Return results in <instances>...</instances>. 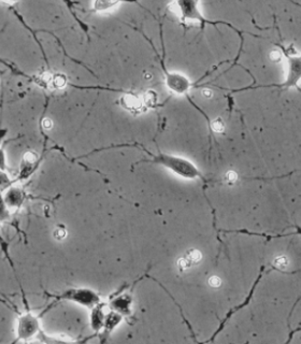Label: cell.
Here are the masks:
<instances>
[{
	"instance_id": "52a82bcc",
	"label": "cell",
	"mask_w": 301,
	"mask_h": 344,
	"mask_svg": "<svg viewBox=\"0 0 301 344\" xmlns=\"http://www.w3.org/2000/svg\"><path fill=\"white\" fill-rule=\"evenodd\" d=\"M226 177V180H227L228 182L233 183V182H235V181H237L238 175H237V173H235V171H228L227 173H226V177Z\"/></svg>"
},
{
	"instance_id": "277c9868",
	"label": "cell",
	"mask_w": 301,
	"mask_h": 344,
	"mask_svg": "<svg viewBox=\"0 0 301 344\" xmlns=\"http://www.w3.org/2000/svg\"><path fill=\"white\" fill-rule=\"evenodd\" d=\"M212 127H213V130H214V131H216V132H223V131H224V128H225L224 123H223L220 119H216V120H215V122L213 123Z\"/></svg>"
},
{
	"instance_id": "8992f818",
	"label": "cell",
	"mask_w": 301,
	"mask_h": 344,
	"mask_svg": "<svg viewBox=\"0 0 301 344\" xmlns=\"http://www.w3.org/2000/svg\"><path fill=\"white\" fill-rule=\"evenodd\" d=\"M209 284L212 287H219L220 284H222V281H220V278L218 277H212L209 280Z\"/></svg>"
},
{
	"instance_id": "3957f363",
	"label": "cell",
	"mask_w": 301,
	"mask_h": 344,
	"mask_svg": "<svg viewBox=\"0 0 301 344\" xmlns=\"http://www.w3.org/2000/svg\"><path fill=\"white\" fill-rule=\"evenodd\" d=\"M287 263H288V260H287V258L284 257V256H281V257L275 258V260H274V265L277 266V268H278V269L286 268Z\"/></svg>"
},
{
	"instance_id": "6da1fadb",
	"label": "cell",
	"mask_w": 301,
	"mask_h": 344,
	"mask_svg": "<svg viewBox=\"0 0 301 344\" xmlns=\"http://www.w3.org/2000/svg\"><path fill=\"white\" fill-rule=\"evenodd\" d=\"M167 85L170 89L174 90V92L183 93L188 88L189 83H188V81L184 77H182L180 74H168Z\"/></svg>"
},
{
	"instance_id": "7a4b0ae2",
	"label": "cell",
	"mask_w": 301,
	"mask_h": 344,
	"mask_svg": "<svg viewBox=\"0 0 301 344\" xmlns=\"http://www.w3.org/2000/svg\"><path fill=\"white\" fill-rule=\"evenodd\" d=\"M187 259L192 262H198L200 259H201V253H200L198 250H192L190 252H188Z\"/></svg>"
},
{
	"instance_id": "4fadbf2b",
	"label": "cell",
	"mask_w": 301,
	"mask_h": 344,
	"mask_svg": "<svg viewBox=\"0 0 301 344\" xmlns=\"http://www.w3.org/2000/svg\"><path fill=\"white\" fill-rule=\"evenodd\" d=\"M144 77H145V80H150V79H152V74H150V73H145L144 74Z\"/></svg>"
},
{
	"instance_id": "8fae6325",
	"label": "cell",
	"mask_w": 301,
	"mask_h": 344,
	"mask_svg": "<svg viewBox=\"0 0 301 344\" xmlns=\"http://www.w3.org/2000/svg\"><path fill=\"white\" fill-rule=\"evenodd\" d=\"M42 126H43V127L45 128V129H51L52 126H53L52 120H51V119H44V120H43V123H42Z\"/></svg>"
},
{
	"instance_id": "30bf717a",
	"label": "cell",
	"mask_w": 301,
	"mask_h": 344,
	"mask_svg": "<svg viewBox=\"0 0 301 344\" xmlns=\"http://www.w3.org/2000/svg\"><path fill=\"white\" fill-rule=\"evenodd\" d=\"M65 83H66V80H65L64 77H55V85H56L57 87H62L65 85Z\"/></svg>"
},
{
	"instance_id": "7c38bea8",
	"label": "cell",
	"mask_w": 301,
	"mask_h": 344,
	"mask_svg": "<svg viewBox=\"0 0 301 344\" xmlns=\"http://www.w3.org/2000/svg\"><path fill=\"white\" fill-rule=\"evenodd\" d=\"M202 95H203V97H205V98H210V97H212L213 93L211 89H203Z\"/></svg>"
},
{
	"instance_id": "5b68a950",
	"label": "cell",
	"mask_w": 301,
	"mask_h": 344,
	"mask_svg": "<svg viewBox=\"0 0 301 344\" xmlns=\"http://www.w3.org/2000/svg\"><path fill=\"white\" fill-rule=\"evenodd\" d=\"M54 236H55V238H56V239H58V240H62V239H64V238H66L67 232H66V230H65L62 227H58L56 230H55Z\"/></svg>"
},
{
	"instance_id": "9c48e42d",
	"label": "cell",
	"mask_w": 301,
	"mask_h": 344,
	"mask_svg": "<svg viewBox=\"0 0 301 344\" xmlns=\"http://www.w3.org/2000/svg\"><path fill=\"white\" fill-rule=\"evenodd\" d=\"M177 263H179L180 269L184 270V269H187V268L189 267V263H190V262L187 259V258H181V259L179 260V262H177Z\"/></svg>"
},
{
	"instance_id": "ba28073f",
	"label": "cell",
	"mask_w": 301,
	"mask_h": 344,
	"mask_svg": "<svg viewBox=\"0 0 301 344\" xmlns=\"http://www.w3.org/2000/svg\"><path fill=\"white\" fill-rule=\"evenodd\" d=\"M270 58L272 61H280L282 59V54L280 51H272L270 53Z\"/></svg>"
}]
</instances>
